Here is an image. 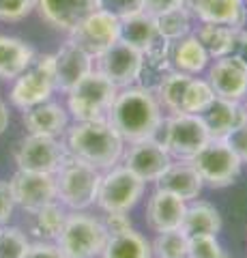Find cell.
<instances>
[{
	"label": "cell",
	"mask_w": 247,
	"mask_h": 258,
	"mask_svg": "<svg viewBox=\"0 0 247 258\" xmlns=\"http://www.w3.org/2000/svg\"><path fill=\"white\" fill-rule=\"evenodd\" d=\"M93 60V56L86 54L75 43H62L60 50L54 54V84H56V91H62L67 95L79 80L86 78L95 69Z\"/></svg>",
	"instance_id": "cell-16"
},
{
	"label": "cell",
	"mask_w": 247,
	"mask_h": 258,
	"mask_svg": "<svg viewBox=\"0 0 247 258\" xmlns=\"http://www.w3.org/2000/svg\"><path fill=\"white\" fill-rule=\"evenodd\" d=\"M191 78L194 76H187L183 71H174V69L161 78V82L155 88V97L161 110H168V114H179L183 106V97H185Z\"/></svg>",
	"instance_id": "cell-30"
},
{
	"label": "cell",
	"mask_w": 247,
	"mask_h": 258,
	"mask_svg": "<svg viewBox=\"0 0 247 258\" xmlns=\"http://www.w3.org/2000/svg\"><path fill=\"white\" fill-rule=\"evenodd\" d=\"M97 9H103L116 15L118 20H123L133 13L144 11V5H142V0H97Z\"/></svg>",
	"instance_id": "cell-36"
},
{
	"label": "cell",
	"mask_w": 247,
	"mask_h": 258,
	"mask_svg": "<svg viewBox=\"0 0 247 258\" xmlns=\"http://www.w3.org/2000/svg\"><path fill=\"white\" fill-rule=\"evenodd\" d=\"M189 164L198 170L204 185L217 189L232 185L243 168V161L234 155V151L228 147L226 140L213 138L189 159Z\"/></svg>",
	"instance_id": "cell-7"
},
{
	"label": "cell",
	"mask_w": 247,
	"mask_h": 258,
	"mask_svg": "<svg viewBox=\"0 0 247 258\" xmlns=\"http://www.w3.org/2000/svg\"><path fill=\"white\" fill-rule=\"evenodd\" d=\"M118 88L97 69H93L67 93V112L75 120L106 118Z\"/></svg>",
	"instance_id": "cell-6"
},
{
	"label": "cell",
	"mask_w": 247,
	"mask_h": 258,
	"mask_svg": "<svg viewBox=\"0 0 247 258\" xmlns=\"http://www.w3.org/2000/svg\"><path fill=\"white\" fill-rule=\"evenodd\" d=\"M150 249L155 258H187V235L181 228L157 232Z\"/></svg>",
	"instance_id": "cell-33"
},
{
	"label": "cell",
	"mask_w": 247,
	"mask_h": 258,
	"mask_svg": "<svg viewBox=\"0 0 247 258\" xmlns=\"http://www.w3.org/2000/svg\"><path fill=\"white\" fill-rule=\"evenodd\" d=\"M215 99V93L211 84L202 78H191L187 84L185 97H183V106L181 112H187V114H204V110L211 106Z\"/></svg>",
	"instance_id": "cell-32"
},
{
	"label": "cell",
	"mask_w": 247,
	"mask_h": 258,
	"mask_svg": "<svg viewBox=\"0 0 247 258\" xmlns=\"http://www.w3.org/2000/svg\"><path fill=\"white\" fill-rule=\"evenodd\" d=\"M41 20L52 28L71 32L93 11H97V0H35Z\"/></svg>",
	"instance_id": "cell-17"
},
{
	"label": "cell",
	"mask_w": 247,
	"mask_h": 258,
	"mask_svg": "<svg viewBox=\"0 0 247 258\" xmlns=\"http://www.w3.org/2000/svg\"><path fill=\"white\" fill-rule=\"evenodd\" d=\"M153 138L168 151L172 159L189 161L211 140V136L202 114L179 112V114H168L161 118Z\"/></svg>",
	"instance_id": "cell-4"
},
{
	"label": "cell",
	"mask_w": 247,
	"mask_h": 258,
	"mask_svg": "<svg viewBox=\"0 0 247 258\" xmlns=\"http://www.w3.org/2000/svg\"><path fill=\"white\" fill-rule=\"evenodd\" d=\"M28 245L26 232L13 226H0V258H24Z\"/></svg>",
	"instance_id": "cell-34"
},
{
	"label": "cell",
	"mask_w": 247,
	"mask_h": 258,
	"mask_svg": "<svg viewBox=\"0 0 247 258\" xmlns=\"http://www.w3.org/2000/svg\"><path fill=\"white\" fill-rule=\"evenodd\" d=\"M189 13L202 24H224L243 30L247 20L245 0H189Z\"/></svg>",
	"instance_id": "cell-19"
},
{
	"label": "cell",
	"mask_w": 247,
	"mask_h": 258,
	"mask_svg": "<svg viewBox=\"0 0 247 258\" xmlns=\"http://www.w3.org/2000/svg\"><path fill=\"white\" fill-rule=\"evenodd\" d=\"M181 230L187 237H196V235H219L221 230V215L211 203L204 200H191L187 203L185 209V217H183Z\"/></svg>",
	"instance_id": "cell-25"
},
{
	"label": "cell",
	"mask_w": 247,
	"mask_h": 258,
	"mask_svg": "<svg viewBox=\"0 0 247 258\" xmlns=\"http://www.w3.org/2000/svg\"><path fill=\"white\" fill-rule=\"evenodd\" d=\"M67 157V147L60 138H50V136L28 134L15 147V164L18 170L28 172H47L54 174Z\"/></svg>",
	"instance_id": "cell-10"
},
{
	"label": "cell",
	"mask_w": 247,
	"mask_h": 258,
	"mask_svg": "<svg viewBox=\"0 0 247 258\" xmlns=\"http://www.w3.org/2000/svg\"><path fill=\"white\" fill-rule=\"evenodd\" d=\"M157 37L159 32L155 26V18L146 11L133 13L129 18L121 20V41L135 47V50L144 52Z\"/></svg>",
	"instance_id": "cell-26"
},
{
	"label": "cell",
	"mask_w": 247,
	"mask_h": 258,
	"mask_svg": "<svg viewBox=\"0 0 247 258\" xmlns=\"http://www.w3.org/2000/svg\"><path fill=\"white\" fill-rule=\"evenodd\" d=\"M245 3H247V0H245Z\"/></svg>",
	"instance_id": "cell-47"
},
{
	"label": "cell",
	"mask_w": 247,
	"mask_h": 258,
	"mask_svg": "<svg viewBox=\"0 0 247 258\" xmlns=\"http://www.w3.org/2000/svg\"><path fill=\"white\" fill-rule=\"evenodd\" d=\"M108 241V230L101 220L84 211H71L65 220L56 245L65 258H97Z\"/></svg>",
	"instance_id": "cell-5"
},
{
	"label": "cell",
	"mask_w": 247,
	"mask_h": 258,
	"mask_svg": "<svg viewBox=\"0 0 247 258\" xmlns=\"http://www.w3.org/2000/svg\"><path fill=\"white\" fill-rule=\"evenodd\" d=\"M170 62L174 71H183L187 76H198L209 67L211 56L206 54V50L198 41L196 35H187L172 43Z\"/></svg>",
	"instance_id": "cell-23"
},
{
	"label": "cell",
	"mask_w": 247,
	"mask_h": 258,
	"mask_svg": "<svg viewBox=\"0 0 247 258\" xmlns=\"http://www.w3.org/2000/svg\"><path fill=\"white\" fill-rule=\"evenodd\" d=\"M24 258H65V254L60 252L56 241H35L28 245Z\"/></svg>",
	"instance_id": "cell-40"
},
{
	"label": "cell",
	"mask_w": 247,
	"mask_h": 258,
	"mask_svg": "<svg viewBox=\"0 0 247 258\" xmlns=\"http://www.w3.org/2000/svg\"><path fill=\"white\" fill-rule=\"evenodd\" d=\"M118 39H121V20L103 9L93 11L69 32V41L82 47L93 58L112 47Z\"/></svg>",
	"instance_id": "cell-11"
},
{
	"label": "cell",
	"mask_w": 247,
	"mask_h": 258,
	"mask_svg": "<svg viewBox=\"0 0 247 258\" xmlns=\"http://www.w3.org/2000/svg\"><path fill=\"white\" fill-rule=\"evenodd\" d=\"M15 200L11 196L9 181H0V226H7L13 215Z\"/></svg>",
	"instance_id": "cell-41"
},
{
	"label": "cell",
	"mask_w": 247,
	"mask_h": 258,
	"mask_svg": "<svg viewBox=\"0 0 247 258\" xmlns=\"http://www.w3.org/2000/svg\"><path fill=\"white\" fill-rule=\"evenodd\" d=\"M206 82L211 84L215 97L241 103L247 95V67L232 54L221 56L209 67Z\"/></svg>",
	"instance_id": "cell-15"
},
{
	"label": "cell",
	"mask_w": 247,
	"mask_h": 258,
	"mask_svg": "<svg viewBox=\"0 0 247 258\" xmlns=\"http://www.w3.org/2000/svg\"><path fill=\"white\" fill-rule=\"evenodd\" d=\"M146 183L135 176L127 166H112L110 170L101 172V183L97 191V203L103 211H127L140 203L144 196Z\"/></svg>",
	"instance_id": "cell-9"
},
{
	"label": "cell",
	"mask_w": 247,
	"mask_h": 258,
	"mask_svg": "<svg viewBox=\"0 0 247 258\" xmlns=\"http://www.w3.org/2000/svg\"><path fill=\"white\" fill-rule=\"evenodd\" d=\"M187 203L166 189H155L146 203V226L153 232H166L181 228L183 217H185Z\"/></svg>",
	"instance_id": "cell-18"
},
{
	"label": "cell",
	"mask_w": 247,
	"mask_h": 258,
	"mask_svg": "<svg viewBox=\"0 0 247 258\" xmlns=\"http://www.w3.org/2000/svg\"><path fill=\"white\" fill-rule=\"evenodd\" d=\"M22 123L28 134L50 136V138H62L69 127V112L54 101H43L39 106L24 110Z\"/></svg>",
	"instance_id": "cell-20"
},
{
	"label": "cell",
	"mask_w": 247,
	"mask_h": 258,
	"mask_svg": "<svg viewBox=\"0 0 247 258\" xmlns=\"http://www.w3.org/2000/svg\"><path fill=\"white\" fill-rule=\"evenodd\" d=\"M35 56L37 54L30 43L22 41L18 37L0 35V78L15 80L28 69Z\"/></svg>",
	"instance_id": "cell-24"
},
{
	"label": "cell",
	"mask_w": 247,
	"mask_h": 258,
	"mask_svg": "<svg viewBox=\"0 0 247 258\" xmlns=\"http://www.w3.org/2000/svg\"><path fill=\"white\" fill-rule=\"evenodd\" d=\"M101 258H153V249H150L146 237L129 230L123 235L108 237Z\"/></svg>",
	"instance_id": "cell-29"
},
{
	"label": "cell",
	"mask_w": 247,
	"mask_h": 258,
	"mask_svg": "<svg viewBox=\"0 0 247 258\" xmlns=\"http://www.w3.org/2000/svg\"><path fill=\"white\" fill-rule=\"evenodd\" d=\"M9 120H11V116H9V108H7V103L0 99V134H5V129L9 127Z\"/></svg>",
	"instance_id": "cell-44"
},
{
	"label": "cell",
	"mask_w": 247,
	"mask_h": 258,
	"mask_svg": "<svg viewBox=\"0 0 247 258\" xmlns=\"http://www.w3.org/2000/svg\"><path fill=\"white\" fill-rule=\"evenodd\" d=\"M153 18H155V26H157L159 37L166 39V41L174 43L191 32V13L185 5L161 11V13L153 15Z\"/></svg>",
	"instance_id": "cell-31"
},
{
	"label": "cell",
	"mask_w": 247,
	"mask_h": 258,
	"mask_svg": "<svg viewBox=\"0 0 247 258\" xmlns=\"http://www.w3.org/2000/svg\"><path fill=\"white\" fill-rule=\"evenodd\" d=\"M196 37L211 58H221L234 52L238 30L232 26H224V24H202Z\"/></svg>",
	"instance_id": "cell-28"
},
{
	"label": "cell",
	"mask_w": 247,
	"mask_h": 258,
	"mask_svg": "<svg viewBox=\"0 0 247 258\" xmlns=\"http://www.w3.org/2000/svg\"><path fill=\"white\" fill-rule=\"evenodd\" d=\"M106 118L125 142H135L142 138H153L163 118V110L153 91L140 84H131L127 88H118Z\"/></svg>",
	"instance_id": "cell-1"
},
{
	"label": "cell",
	"mask_w": 247,
	"mask_h": 258,
	"mask_svg": "<svg viewBox=\"0 0 247 258\" xmlns=\"http://www.w3.org/2000/svg\"><path fill=\"white\" fill-rule=\"evenodd\" d=\"M219 258H228V256H226V254H221V256H219Z\"/></svg>",
	"instance_id": "cell-45"
},
{
	"label": "cell",
	"mask_w": 247,
	"mask_h": 258,
	"mask_svg": "<svg viewBox=\"0 0 247 258\" xmlns=\"http://www.w3.org/2000/svg\"><path fill=\"white\" fill-rule=\"evenodd\" d=\"M30 215H33V220H30V232L37 237V241H56L69 213L58 200H54V203L43 205L41 209H37Z\"/></svg>",
	"instance_id": "cell-27"
},
{
	"label": "cell",
	"mask_w": 247,
	"mask_h": 258,
	"mask_svg": "<svg viewBox=\"0 0 247 258\" xmlns=\"http://www.w3.org/2000/svg\"><path fill=\"white\" fill-rule=\"evenodd\" d=\"M9 189L15 207L24 209L26 213H33L43 205L56 200V181H54V174L47 172L18 170L11 176Z\"/></svg>",
	"instance_id": "cell-13"
},
{
	"label": "cell",
	"mask_w": 247,
	"mask_h": 258,
	"mask_svg": "<svg viewBox=\"0 0 247 258\" xmlns=\"http://www.w3.org/2000/svg\"><path fill=\"white\" fill-rule=\"evenodd\" d=\"M95 60H97V71L106 76L116 88H127L138 82L142 52L123 43L121 39L103 54H99Z\"/></svg>",
	"instance_id": "cell-14"
},
{
	"label": "cell",
	"mask_w": 247,
	"mask_h": 258,
	"mask_svg": "<svg viewBox=\"0 0 247 258\" xmlns=\"http://www.w3.org/2000/svg\"><path fill=\"white\" fill-rule=\"evenodd\" d=\"M187 0H142L144 5V11L150 13V15H157L161 11H168V9H174V7H181L185 5Z\"/></svg>",
	"instance_id": "cell-42"
},
{
	"label": "cell",
	"mask_w": 247,
	"mask_h": 258,
	"mask_svg": "<svg viewBox=\"0 0 247 258\" xmlns=\"http://www.w3.org/2000/svg\"><path fill=\"white\" fill-rule=\"evenodd\" d=\"M127 144L129 147H125L123 159H121L123 166H127L144 183H155L163 174L166 168L172 164V157L168 155V151L155 138H142Z\"/></svg>",
	"instance_id": "cell-12"
},
{
	"label": "cell",
	"mask_w": 247,
	"mask_h": 258,
	"mask_svg": "<svg viewBox=\"0 0 247 258\" xmlns=\"http://www.w3.org/2000/svg\"><path fill=\"white\" fill-rule=\"evenodd\" d=\"M232 56H236V58L247 67V30H238V37H236V45H234Z\"/></svg>",
	"instance_id": "cell-43"
},
{
	"label": "cell",
	"mask_w": 247,
	"mask_h": 258,
	"mask_svg": "<svg viewBox=\"0 0 247 258\" xmlns=\"http://www.w3.org/2000/svg\"><path fill=\"white\" fill-rule=\"evenodd\" d=\"M224 140H226L228 147L234 151V155L241 159L243 164H247V118L241 120Z\"/></svg>",
	"instance_id": "cell-38"
},
{
	"label": "cell",
	"mask_w": 247,
	"mask_h": 258,
	"mask_svg": "<svg viewBox=\"0 0 247 258\" xmlns=\"http://www.w3.org/2000/svg\"><path fill=\"white\" fill-rule=\"evenodd\" d=\"M245 116H247V108H245Z\"/></svg>",
	"instance_id": "cell-46"
},
{
	"label": "cell",
	"mask_w": 247,
	"mask_h": 258,
	"mask_svg": "<svg viewBox=\"0 0 247 258\" xmlns=\"http://www.w3.org/2000/svg\"><path fill=\"white\" fill-rule=\"evenodd\" d=\"M224 254L215 235L187 237V258H219Z\"/></svg>",
	"instance_id": "cell-35"
},
{
	"label": "cell",
	"mask_w": 247,
	"mask_h": 258,
	"mask_svg": "<svg viewBox=\"0 0 247 258\" xmlns=\"http://www.w3.org/2000/svg\"><path fill=\"white\" fill-rule=\"evenodd\" d=\"M202 118L206 123V129H209L211 138L213 140H224L226 136L247 116H245V108H241V103L215 97L211 106L204 110Z\"/></svg>",
	"instance_id": "cell-22"
},
{
	"label": "cell",
	"mask_w": 247,
	"mask_h": 258,
	"mask_svg": "<svg viewBox=\"0 0 247 258\" xmlns=\"http://www.w3.org/2000/svg\"><path fill=\"white\" fill-rule=\"evenodd\" d=\"M159 189H166L174 194V196L183 198L185 203H191L200 196V191L204 187V183L200 179V174L189 161H181V159H172V164L166 168L163 174L155 181Z\"/></svg>",
	"instance_id": "cell-21"
},
{
	"label": "cell",
	"mask_w": 247,
	"mask_h": 258,
	"mask_svg": "<svg viewBox=\"0 0 247 258\" xmlns=\"http://www.w3.org/2000/svg\"><path fill=\"white\" fill-rule=\"evenodd\" d=\"M35 9V0H0V20L20 22Z\"/></svg>",
	"instance_id": "cell-37"
},
{
	"label": "cell",
	"mask_w": 247,
	"mask_h": 258,
	"mask_svg": "<svg viewBox=\"0 0 247 258\" xmlns=\"http://www.w3.org/2000/svg\"><path fill=\"white\" fill-rule=\"evenodd\" d=\"M101 222H103V226H106V230H108V237L123 235V232L133 230L131 217H129L127 211H110V213H106V217H103Z\"/></svg>",
	"instance_id": "cell-39"
},
{
	"label": "cell",
	"mask_w": 247,
	"mask_h": 258,
	"mask_svg": "<svg viewBox=\"0 0 247 258\" xmlns=\"http://www.w3.org/2000/svg\"><path fill=\"white\" fill-rule=\"evenodd\" d=\"M54 181H56V200L62 207L71 211H86L97 203L101 170L67 153L58 170L54 172Z\"/></svg>",
	"instance_id": "cell-3"
},
{
	"label": "cell",
	"mask_w": 247,
	"mask_h": 258,
	"mask_svg": "<svg viewBox=\"0 0 247 258\" xmlns=\"http://www.w3.org/2000/svg\"><path fill=\"white\" fill-rule=\"evenodd\" d=\"M67 153L106 172L123 159L127 142L108 118L75 120L65 132Z\"/></svg>",
	"instance_id": "cell-2"
},
{
	"label": "cell",
	"mask_w": 247,
	"mask_h": 258,
	"mask_svg": "<svg viewBox=\"0 0 247 258\" xmlns=\"http://www.w3.org/2000/svg\"><path fill=\"white\" fill-rule=\"evenodd\" d=\"M54 91H56L54 54L35 56L28 69L15 78V84L11 88V103L20 110H28L43 101H50Z\"/></svg>",
	"instance_id": "cell-8"
}]
</instances>
